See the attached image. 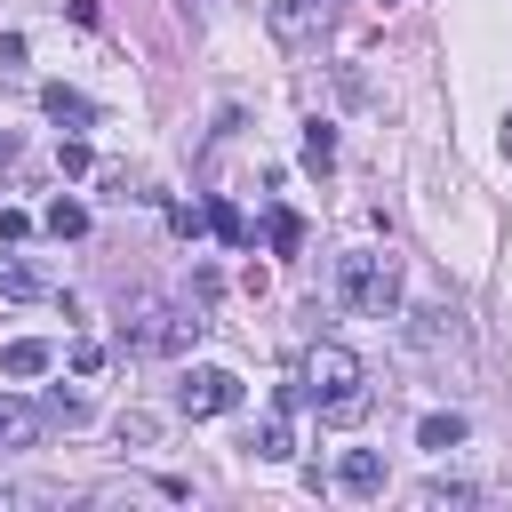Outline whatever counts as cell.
Segmentation results:
<instances>
[{
	"label": "cell",
	"instance_id": "3957f363",
	"mask_svg": "<svg viewBox=\"0 0 512 512\" xmlns=\"http://www.w3.org/2000/svg\"><path fill=\"white\" fill-rule=\"evenodd\" d=\"M176 408L184 416H224V408H240V376L232 368H184L176 376Z\"/></svg>",
	"mask_w": 512,
	"mask_h": 512
},
{
	"label": "cell",
	"instance_id": "9c48e42d",
	"mask_svg": "<svg viewBox=\"0 0 512 512\" xmlns=\"http://www.w3.org/2000/svg\"><path fill=\"white\" fill-rule=\"evenodd\" d=\"M416 504H424V512H464V504H480V488H472V480H424Z\"/></svg>",
	"mask_w": 512,
	"mask_h": 512
},
{
	"label": "cell",
	"instance_id": "ac0fdd59",
	"mask_svg": "<svg viewBox=\"0 0 512 512\" xmlns=\"http://www.w3.org/2000/svg\"><path fill=\"white\" fill-rule=\"evenodd\" d=\"M56 168H64V176H88V144H80V136H64V152H56Z\"/></svg>",
	"mask_w": 512,
	"mask_h": 512
},
{
	"label": "cell",
	"instance_id": "9a60e30c",
	"mask_svg": "<svg viewBox=\"0 0 512 512\" xmlns=\"http://www.w3.org/2000/svg\"><path fill=\"white\" fill-rule=\"evenodd\" d=\"M264 240H272V248H280V256H288V248H296V240H304V224H296V216H288V208H272V224H264Z\"/></svg>",
	"mask_w": 512,
	"mask_h": 512
},
{
	"label": "cell",
	"instance_id": "5b68a950",
	"mask_svg": "<svg viewBox=\"0 0 512 512\" xmlns=\"http://www.w3.org/2000/svg\"><path fill=\"white\" fill-rule=\"evenodd\" d=\"M336 488H344V496H384V456H376V448H352V456L336 464Z\"/></svg>",
	"mask_w": 512,
	"mask_h": 512
},
{
	"label": "cell",
	"instance_id": "5bb4252c",
	"mask_svg": "<svg viewBox=\"0 0 512 512\" xmlns=\"http://www.w3.org/2000/svg\"><path fill=\"white\" fill-rule=\"evenodd\" d=\"M208 232H216V240H232V248L248 240V224H240V208H232V200H208Z\"/></svg>",
	"mask_w": 512,
	"mask_h": 512
},
{
	"label": "cell",
	"instance_id": "8fae6325",
	"mask_svg": "<svg viewBox=\"0 0 512 512\" xmlns=\"http://www.w3.org/2000/svg\"><path fill=\"white\" fill-rule=\"evenodd\" d=\"M0 296H48V280H40L24 256H0Z\"/></svg>",
	"mask_w": 512,
	"mask_h": 512
},
{
	"label": "cell",
	"instance_id": "52a82bcc",
	"mask_svg": "<svg viewBox=\"0 0 512 512\" xmlns=\"http://www.w3.org/2000/svg\"><path fill=\"white\" fill-rule=\"evenodd\" d=\"M40 104H48V120H64V128H88V120H96V104H88L80 88H64V80H48Z\"/></svg>",
	"mask_w": 512,
	"mask_h": 512
},
{
	"label": "cell",
	"instance_id": "6da1fadb",
	"mask_svg": "<svg viewBox=\"0 0 512 512\" xmlns=\"http://www.w3.org/2000/svg\"><path fill=\"white\" fill-rule=\"evenodd\" d=\"M296 384H304V400H312L328 424H352V416L368 408V368H360V352H344V344H312L304 368H296Z\"/></svg>",
	"mask_w": 512,
	"mask_h": 512
},
{
	"label": "cell",
	"instance_id": "e0dca14e",
	"mask_svg": "<svg viewBox=\"0 0 512 512\" xmlns=\"http://www.w3.org/2000/svg\"><path fill=\"white\" fill-rule=\"evenodd\" d=\"M40 416H48V424H80V416H88V408H80V400H72V392H64V384H56V392H48V408H40Z\"/></svg>",
	"mask_w": 512,
	"mask_h": 512
},
{
	"label": "cell",
	"instance_id": "277c9868",
	"mask_svg": "<svg viewBox=\"0 0 512 512\" xmlns=\"http://www.w3.org/2000/svg\"><path fill=\"white\" fill-rule=\"evenodd\" d=\"M328 16H336V0H264V24L280 48H312L328 32Z\"/></svg>",
	"mask_w": 512,
	"mask_h": 512
},
{
	"label": "cell",
	"instance_id": "4fadbf2b",
	"mask_svg": "<svg viewBox=\"0 0 512 512\" xmlns=\"http://www.w3.org/2000/svg\"><path fill=\"white\" fill-rule=\"evenodd\" d=\"M48 232H56V240H80V232H88V208H80V200H56V208H48Z\"/></svg>",
	"mask_w": 512,
	"mask_h": 512
},
{
	"label": "cell",
	"instance_id": "d6986e66",
	"mask_svg": "<svg viewBox=\"0 0 512 512\" xmlns=\"http://www.w3.org/2000/svg\"><path fill=\"white\" fill-rule=\"evenodd\" d=\"M104 368V344H72V376H96Z\"/></svg>",
	"mask_w": 512,
	"mask_h": 512
},
{
	"label": "cell",
	"instance_id": "2e32d148",
	"mask_svg": "<svg viewBox=\"0 0 512 512\" xmlns=\"http://www.w3.org/2000/svg\"><path fill=\"white\" fill-rule=\"evenodd\" d=\"M304 160H312V168H328V160H336V136H328V128H320V120H312V128H304Z\"/></svg>",
	"mask_w": 512,
	"mask_h": 512
},
{
	"label": "cell",
	"instance_id": "30bf717a",
	"mask_svg": "<svg viewBox=\"0 0 512 512\" xmlns=\"http://www.w3.org/2000/svg\"><path fill=\"white\" fill-rule=\"evenodd\" d=\"M48 360H56V352H48V344H40V336H16V344H8V352H0V368H8V376H40V368H48Z\"/></svg>",
	"mask_w": 512,
	"mask_h": 512
},
{
	"label": "cell",
	"instance_id": "ffe728a7",
	"mask_svg": "<svg viewBox=\"0 0 512 512\" xmlns=\"http://www.w3.org/2000/svg\"><path fill=\"white\" fill-rule=\"evenodd\" d=\"M24 232H32V216L24 208H0V240H24Z\"/></svg>",
	"mask_w": 512,
	"mask_h": 512
},
{
	"label": "cell",
	"instance_id": "ba28073f",
	"mask_svg": "<svg viewBox=\"0 0 512 512\" xmlns=\"http://www.w3.org/2000/svg\"><path fill=\"white\" fill-rule=\"evenodd\" d=\"M248 448H256L264 464H288V456H296V432H288V408H272V416L256 424V440H248Z\"/></svg>",
	"mask_w": 512,
	"mask_h": 512
},
{
	"label": "cell",
	"instance_id": "7c38bea8",
	"mask_svg": "<svg viewBox=\"0 0 512 512\" xmlns=\"http://www.w3.org/2000/svg\"><path fill=\"white\" fill-rule=\"evenodd\" d=\"M456 440H464V416H424V424H416V448H440V456H448Z\"/></svg>",
	"mask_w": 512,
	"mask_h": 512
},
{
	"label": "cell",
	"instance_id": "7a4b0ae2",
	"mask_svg": "<svg viewBox=\"0 0 512 512\" xmlns=\"http://www.w3.org/2000/svg\"><path fill=\"white\" fill-rule=\"evenodd\" d=\"M336 288H344V304H352V312H368V320H392V312H400V264H392V256H376V248L336 256Z\"/></svg>",
	"mask_w": 512,
	"mask_h": 512
},
{
	"label": "cell",
	"instance_id": "8992f818",
	"mask_svg": "<svg viewBox=\"0 0 512 512\" xmlns=\"http://www.w3.org/2000/svg\"><path fill=\"white\" fill-rule=\"evenodd\" d=\"M32 440H40V408L0 392V448H32Z\"/></svg>",
	"mask_w": 512,
	"mask_h": 512
}]
</instances>
